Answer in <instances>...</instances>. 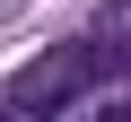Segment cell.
Here are the masks:
<instances>
[{"label":"cell","instance_id":"6da1fadb","mask_svg":"<svg viewBox=\"0 0 131 122\" xmlns=\"http://www.w3.org/2000/svg\"><path fill=\"white\" fill-rule=\"evenodd\" d=\"M114 70H122V44H114V35H70L61 52H44L35 70L0 96V122H52V113H70V105H79L96 79H114Z\"/></svg>","mask_w":131,"mask_h":122},{"label":"cell","instance_id":"7a4b0ae2","mask_svg":"<svg viewBox=\"0 0 131 122\" xmlns=\"http://www.w3.org/2000/svg\"><path fill=\"white\" fill-rule=\"evenodd\" d=\"M88 122H131V105H105V113H88Z\"/></svg>","mask_w":131,"mask_h":122},{"label":"cell","instance_id":"3957f363","mask_svg":"<svg viewBox=\"0 0 131 122\" xmlns=\"http://www.w3.org/2000/svg\"><path fill=\"white\" fill-rule=\"evenodd\" d=\"M114 26H131V0H114Z\"/></svg>","mask_w":131,"mask_h":122}]
</instances>
